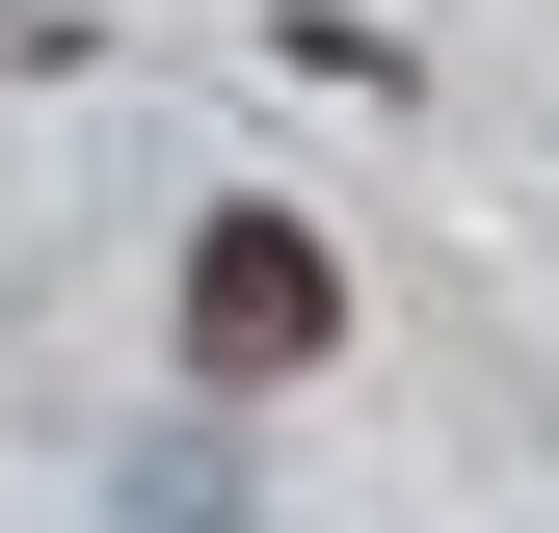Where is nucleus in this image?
<instances>
[{
	"label": "nucleus",
	"mask_w": 559,
	"mask_h": 533,
	"mask_svg": "<svg viewBox=\"0 0 559 533\" xmlns=\"http://www.w3.org/2000/svg\"><path fill=\"white\" fill-rule=\"evenodd\" d=\"M320 347H346V266H320L294 214H214V240H187V374H214V400L320 374Z\"/></svg>",
	"instance_id": "obj_1"
}]
</instances>
